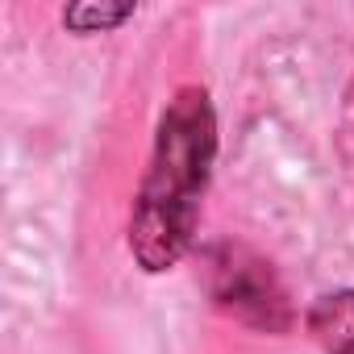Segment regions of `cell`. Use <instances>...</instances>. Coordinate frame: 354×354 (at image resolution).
<instances>
[{"label":"cell","instance_id":"obj_4","mask_svg":"<svg viewBox=\"0 0 354 354\" xmlns=\"http://www.w3.org/2000/svg\"><path fill=\"white\" fill-rule=\"evenodd\" d=\"M133 9H71L67 13V26H75L80 34H92V26H117V21H125Z\"/></svg>","mask_w":354,"mask_h":354},{"label":"cell","instance_id":"obj_1","mask_svg":"<svg viewBox=\"0 0 354 354\" xmlns=\"http://www.w3.org/2000/svg\"><path fill=\"white\" fill-rule=\"evenodd\" d=\"M213 154H217L213 104L201 88H184L158 121L150 171L142 180L129 221V246L146 271L175 267L192 246Z\"/></svg>","mask_w":354,"mask_h":354},{"label":"cell","instance_id":"obj_3","mask_svg":"<svg viewBox=\"0 0 354 354\" xmlns=\"http://www.w3.org/2000/svg\"><path fill=\"white\" fill-rule=\"evenodd\" d=\"M308 329L325 354H354V292H329L308 308Z\"/></svg>","mask_w":354,"mask_h":354},{"label":"cell","instance_id":"obj_2","mask_svg":"<svg viewBox=\"0 0 354 354\" xmlns=\"http://www.w3.org/2000/svg\"><path fill=\"white\" fill-rule=\"evenodd\" d=\"M213 296H217L221 308L238 313L242 321H254V325H267V329L288 325V304H283V292H279L275 275L263 263L246 259L242 250H225V263H217Z\"/></svg>","mask_w":354,"mask_h":354}]
</instances>
